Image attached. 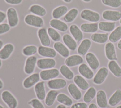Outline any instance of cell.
Returning <instances> with one entry per match:
<instances>
[{"label":"cell","instance_id":"cell-1","mask_svg":"<svg viewBox=\"0 0 121 108\" xmlns=\"http://www.w3.org/2000/svg\"><path fill=\"white\" fill-rule=\"evenodd\" d=\"M24 21L27 25L37 28H41L44 25V21L40 16L29 14L26 15L24 18Z\"/></svg>","mask_w":121,"mask_h":108},{"label":"cell","instance_id":"cell-2","mask_svg":"<svg viewBox=\"0 0 121 108\" xmlns=\"http://www.w3.org/2000/svg\"><path fill=\"white\" fill-rule=\"evenodd\" d=\"M1 98L9 108H16L17 107L18 105L17 99L9 90H4L1 94Z\"/></svg>","mask_w":121,"mask_h":108},{"label":"cell","instance_id":"cell-3","mask_svg":"<svg viewBox=\"0 0 121 108\" xmlns=\"http://www.w3.org/2000/svg\"><path fill=\"white\" fill-rule=\"evenodd\" d=\"M80 17L82 19L92 22H97L100 19V14L95 11L84 9L80 13Z\"/></svg>","mask_w":121,"mask_h":108},{"label":"cell","instance_id":"cell-4","mask_svg":"<svg viewBox=\"0 0 121 108\" xmlns=\"http://www.w3.org/2000/svg\"><path fill=\"white\" fill-rule=\"evenodd\" d=\"M8 23L10 27H16L19 23V18L17 10L12 7L9 8L6 12Z\"/></svg>","mask_w":121,"mask_h":108},{"label":"cell","instance_id":"cell-5","mask_svg":"<svg viewBox=\"0 0 121 108\" xmlns=\"http://www.w3.org/2000/svg\"><path fill=\"white\" fill-rule=\"evenodd\" d=\"M60 74V71L56 68L43 70L40 73V79L43 81H49L57 78Z\"/></svg>","mask_w":121,"mask_h":108},{"label":"cell","instance_id":"cell-6","mask_svg":"<svg viewBox=\"0 0 121 108\" xmlns=\"http://www.w3.org/2000/svg\"><path fill=\"white\" fill-rule=\"evenodd\" d=\"M56 64V61L53 58H44L37 60L36 66L40 69L47 70L53 68Z\"/></svg>","mask_w":121,"mask_h":108},{"label":"cell","instance_id":"cell-7","mask_svg":"<svg viewBox=\"0 0 121 108\" xmlns=\"http://www.w3.org/2000/svg\"><path fill=\"white\" fill-rule=\"evenodd\" d=\"M40 79L39 73H34L27 77L23 81V86L24 88L29 89L34 86L38 83Z\"/></svg>","mask_w":121,"mask_h":108},{"label":"cell","instance_id":"cell-8","mask_svg":"<svg viewBox=\"0 0 121 108\" xmlns=\"http://www.w3.org/2000/svg\"><path fill=\"white\" fill-rule=\"evenodd\" d=\"M102 16L106 20L115 22L121 18V12L119 10H106L103 12Z\"/></svg>","mask_w":121,"mask_h":108},{"label":"cell","instance_id":"cell-9","mask_svg":"<svg viewBox=\"0 0 121 108\" xmlns=\"http://www.w3.org/2000/svg\"><path fill=\"white\" fill-rule=\"evenodd\" d=\"M37 61L36 57L34 55L29 56L26 58L24 68V72L26 74L30 75L33 73L36 65Z\"/></svg>","mask_w":121,"mask_h":108},{"label":"cell","instance_id":"cell-10","mask_svg":"<svg viewBox=\"0 0 121 108\" xmlns=\"http://www.w3.org/2000/svg\"><path fill=\"white\" fill-rule=\"evenodd\" d=\"M47 85L51 90H58L64 88L66 86L67 82L64 79L55 78L48 81Z\"/></svg>","mask_w":121,"mask_h":108},{"label":"cell","instance_id":"cell-11","mask_svg":"<svg viewBox=\"0 0 121 108\" xmlns=\"http://www.w3.org/2000/svg\"><path fill=\"white\" fill-rule=\"evenodd\" d=\"M108 75V70L105 67L100 68L93 78V82L97 85L102 84Z\"/></svg>","mask_w":121,"mask_h":108},{"label":"cell","instance_id":"cell-12","mask_svg":"<svg viewBox=\"0 0 121 108\" xmlns=\"http://www.w3.org/2000/svg\"><path fill=\"white\" fill-rule=\"evenodd\" d=\"M37 36L42 45L49 46L50 45V38L45 28H40L37 31Z\"/></svg>","mask_w":121,"mask_h":108},{"label":"cell","instance_id":"cell-13","mask_svg":"<svg viewBox=\"0 0 121 108\" xmlns=\"http://www.w3.org/2000/svg\"><path fill=\"white\" fill-rule=\"evenodd\" d=\"M38 54L44 58H53L56 56V52L54 48L49 46L41 45L38 48Z\"/></svg>","mask_w":121,"mask_h":108},{"label":"cell","instance_id":"cell-14","mask_svg":"<svg viewBox=\"0 0 121 108\" xmlns=\"http://www.w3.org/2000/svg\"><path fill=\"white\" fill-rule=\"evenodd\" d=\"M83 62V57L78 54H73L68 56L65 60V63L69 67H72L80 65Z\"/></svg>","mask_w":121,"mask_h":108},{"label":"cell","instance_id":"cell-15","mask_svg":"<svg viewBox=\"0 0 121 108\" xmlns=\"http://www.w3.org/2000/svg\"><path fill=\"white\" fill-rule=\"evenodd\" d=\"M34 90L37 99L40 100L45 99L46 94L45 88L44 81H39L34 86Z\"/></svg>","mask_w":121,"mask_h":108},{"label":"cell","instance_id":"cell-16","mask_svg":"<svg viewBox=\"0 0 121 108\" xmlns=\"http://www.w3.org/2000/svg\"><path fill=\"white\" fill-rule=\"evenodd\" d=\"M14 50V46L11 43L5 45L0 50V59L5 60L8 59Z\"/></svg>","mask_w":121,"mask_h":108},{"label":"cell","instance_id":"cell-17","mask_svg":"<svg viewBox=\"0 0 121 108\" xmlns=\"http://www.w3.org/2000/svg\"><path fill=\"white\" fill-rule=\"evenodd\" d=\"M105 54L106 58L111 60H117L114 45L112 42H108L105 45Z\"/></svg>","mask_w":121,"mask_h":108},{"label":"cell","instance_id":"cell-18","mask_svg":"<svg viewBox=\"0 0 121 108\" xmlns=\"http://www.w3.org/2000/svg\"><path fill=\"white\" fill-rule=\"evenodd\" d=\"M49 24L52 27L60 32H64L68 29L67 24L59 19L53 18L51 19L49 22Z\"/></svg>","mask_w":121,"mask_h":108},{"label":"cell","instance_id":"cell-19","mask_svg":"<svg viewBox=\"0 0 121 108\" xmlns=\"http://www.w3.org/2000/svg\"><path fill=\"white\" fill-rule=\"evenodd\" d=\"M53 48L60 55L64 58H67L69 55V51L68 48L63 43L59 41L55 42Z\"/></svg>","mask_w":121,"mask_h":108},{"label":"cell","instance_id":"cell-20","mask_svg":"<svg viewBox=\"0 0 121 108\" xmlns=\"http://www.w3.org/2000/svg\"><path fill=\"white\" fill-rule=\"evenodd\" d=\"M85 59L88 65L92 69L95 70L99 67V60L93 53L89 52L87 53L86 55Z\"/></svg>","mask_w":121,"mask_h":108},{"label":"cell","instance_id":"cell-21","mask_svg":"<svg viewBox=\"0 0 121 108\" xmlns=\"http://www.w3.org/2000/svg\"><path fill=\"white\" fill-rule=\"evenodd\" d=\"M96 103L100 108H106L108 106L107 97L105 92L103 90H99L96 92Z\"/></svg>","mask_w":121,"mask_h":108},{"label":"cell","instance_id":"cell-22","mask_svg":"<svg viewBox=\"0 0 121 108\" xmlns=\"http://www.w3.org/2000/svg\"><path fill=\"white\" fill-rule=\"evenodd\" d=\"M78 71L82 77L87 79H91L94 78V72L86 64L82 63L78 66Z\"/></svg>","mask_w":121,"mask_h":108},{"label":"cell","instance_id":"cell-23","mask_svg":"<svg viewBox=\"0 0 121 108\" xmlns=\"http://www.w3.org/2000/svg\"><path fill=\"white\" fill-rule=\"evenodd\" d=\"M62 41L64 45L71 51H75L77 47L76 41L68 34H64L62 36Z\"/></svg>","mask_w":121,"mask_h":108},{"label":"cell","instance_id":"cell-24","mask_svg":"<svg viewBox=\"0 0 121 108\" xmlns=\"http://www.w3.org/2000/svg\"><path fill=\"white\" fill-rule=\"evenodd\" d=\"M69 31L74 39L77 42L81 41L83 38V34L80 28L75 25L72 24L69 27Z\"/></svg>","mask_w":121,"mask_h":108},{"label":"cell","instance_id":"cell-25","mask_svg":"<svg viewBox=\"0 0 121 108\" xmlns=\"http://www.w3.org/2000/svg\"><path fill=\"white\" fill-rule=\"evenodd\" d=\"M91 45V42L90 40L88 38L84 39L81 41L77 49L78 53L81 56L85 55L87 54Z\"/></svg>","mask_w":121,"mask_h":108},{"label":"cell","instance_id":"cell-26","mask_svg":"<svg viewBox=\"0 0 121 108\" xmlns=\"http://www.w3.org/2000/svg\"><path fill=\"white\" fill-rule=\"evenodd\" d=\"M68 91L71 96L75 100H78L82 97V93L78 87L74 83H70L68 86Z\"/></svg>","mask_w":121,"mask_h":108},{"label":"cell","instance_id":"cell-27","mask_svg":"<svg viewBox=\"0 0 121 108\" xmlns=\"http://www.w3.org/2000/svg\"><path fill=\"white\" fill-rule=\"evenodd\" d=\"M68 11V8L66 6L61 5L53 9L52 12V16L54 19H59L64 16Z\"/></svg>","mask_w":121,"mask_h":108},{"label":"cell","instance_id":"cell-28","mask_svg":"<svg viewBox=\"0 0 121 108\" xmlns=\"http://www.w3.org/2000/svg\"><path fill=\"white\" fill-rule=\"evenodd\" d=\"M75 84L82 90H86L89 88V85L84 78L80 75H77L73 78Z\"/></svg>","mask_w":121,"mask_h":108},{"label":"cell","instance_id":"cell-29","mask_svg":"<svg viewBox=\"0 0 121 108\" xmlns=\"http://www.w3.org/2000/svg\"><path fill=\"white\" fill-rule=\"evenodd\" d=\"M58 92L56 90H51L47 93L44 99V102L46 106L51 107L52 106L56 100Z\"/></svg>","mask_w":121,"mask_h":108},{"label":"cell","instance_id":"cell-30","mask_svg":"<svg viewBox=\"0 0 121 108\" xmlns=\"http://www.w3.org/2000/svg\"><path fill=\"white\" fill-rule=\"evenodd\" d=\"M108 67L110 71L116 77L121 76V68L115 60H111L108 63Z\"/></svg>","mask_w":121,"mask_h":108},{"label":"cell","instance_id":"cell-31","mask_svg":"<svg viewBox=\"0 0 121 108\" xmlns=\"http://www.w3.org/2000/svg\"><path fill=\"white\" fill-rule=\"evenodd\" d=\"M98 29L97 23H85L80 26V29L85 33H95Z\"/></svg>","mask_w":121,"mask_h":108},{"label":"cell","instance_id":"cell-32","mask_svg":"<svg viewBox=\"0 0 121 108\" xmlns=\"http://www.w3.org/2000/svg\"><path fill=\"white\" fill-rule=\"evenodd\" d=\"M29 11L33 14L43 17L46 14V10L44 8L38 4H33L31 5L29 9Z\"/></svg>","mask_w":121,"mask_h":108},{"label":"cell","instance_id":"cell-33","mask_svg":"<svg viewBox=\"0 0 121 108\" xmlns=\"http://www.w3.org/2000/svg\"><path fill=\"white\" fill-rule=\"evenodd\" d=\"M108 37V34L107 33H94L91 36V40L94 42L99 44L106 43Z\"/></svg>","mask_w":121,"mask_h":108},{"label":"cell","instance_id":"cell-34","mask_svg":"<svg viewBox=\"0 0 121 108\" xmlns=\"http://www.w3.org/2000/svg\"><path fill=\"white\" fill-rule=\"evenodd\" d=\"M115 25L114 22L101 21L98 24V28L104 32H112L115 29Z\"/></svg>","mask_w":121,"mask_h":108},{"label":"cell","instance_id":"cell-35","mask_svg":"<svg viewBox=\"0 0 121 108\" xmlns=\"http://www.w3.org/2000/svg\"><path fill=\"white\" fill-rule=\"evenodd\" d=\"M78 14V10L76 8H72L64 16L63 20L65 22L71 23L77 18Z\"/></svg>","mask_w":121,"mask_h":108},{"label":"cell","instance_id":"cell-36","mask_svg":"<svg viewBox=\"0 0 121 108\" xmlns=\"http://www.w3.org/2000/svg\"><path fill=\"white\" fill-rule=\"evenodd\" d=\"M56 100L60 103L67 107L71 106L73 104L72 99L68 95L63 93L58 94L56 98Z\"/></svg>","mask_w":121,"mask_h":108},{"label":"cell","instance_id":"cell-37","mask_svg":"<svg viewBox=\"0 0 121 108\" xmlns=\"http://www.w3.org/2000/svg\"><path fill=\"white\" fill-rule=\"evenodd\" d=\"M59 71L60 74L68 80H72L74 77L73 72L65 64H63L60 67Z\"/></svg>","mask_w":121,"mask_h":108},{"label":"cell","instance_id":"cell-38","mask_svg":"<svg viewBox=\"0 0 121 108\" xmlns=\"http://www.w3.org/2000/svg\"><path fill=\"white\" fill-rule=\"evenodd\" d=\"M121 101V90L117 89L110 98L108 103L111 107L117 105Z\"/></svg>","mask_w":121,"mask_h":108},{"label":"cell","instance_id":"cell-39","mask_svg":"<svg viewBox=\"0 0 121 108\" xmlns=\"http://www.w3.org/2000/svg\"><path fill=\"white\" fill-rule=\"evenodd\" d=\"M108 38L112 43L119 41L121 39V26H118L115 28L111 33Z\"/></svg>","mask_w":121,"mask_h":108},{"label":"cell","instance_id":"cell-40","mask_svg":"<svg viewBox=\"0 0 121 108\" xmlns=\"http://www.w3.org/2000/svg\"><path fill=\"white\" fill-rule=\"evenodd\" d=\"M96 95V91L93 87L88 89L83 96V100L86 103L91 102Z\"/></svg>","mask_w":121,"mask_h":108},{"label":"cell","instance_id":"cell-41","mask_svg":"<svg viewBox=\"0 0 121 108\" xmlns=\"http://www.w3.org/2000/svg\"><path fill=\"white\" fill-rule=\"evenodd\" d=\"M38 52V48L35 45H28L24 47L22 49V54L26 56L34 55Z\"/></svg>","mask_w":121,"mask_h":108},{"label":"cell","instance_id":"cell-42","mask_svg":"<svg viewBox=\"0 0 121 108\" xmlns=\"http://www.w3.org/2000/svg\"><path fill=\"white\" fill-rule=\"evenodd\" d=\"M47 32L50 38L55 42H59L61 39L60 34L54 28L52 27L48 28Z\"/></svg>","mask_w":121,"mask_h":108},{"label":"cell","instance_id":"cell-43","mask_svg":"<svg viewBox=\"0 0 121 108\" xmlns=\"http://www.w3.org/2000/svg\"><path fill=\"white\" fill-rule=\"evenodd\" d=\"M103 4L112 8H119L121 5V0H102Z\"/></svg>","mask_w":121,"mask_h":108},{"label":"cell","instance_id":"cell-44","mask_svg":"<svg viewBox=\"0 0 121 108\" xmlns=\"http://www.w3.org/2000/svg\"><path fill=\"white\" fill-rule=\"evenodd\" d=\"M28 104L32 108H45L41 100L38 99H33L28 102Z\"/></svg>","mask_w":121,"mask_h":108},{"label":"cell","instance_id":"cell-45","mask_svg":"<svg viewBox=\"0 0 121 108\" xmlns=\"http://www.w3.org/2000/svg\"><path fill=\"white\" fill-rule=\"evenodd\" d=\"M10 29V27L8 23H3L0 24V35L8 32Z\"/></svg>","mask_w":121,"mask_h":108},{"label":"cell","instance_id":"cell-46","mask_svg":"<svg viewBox=\"0 0 121 108\" xmlns=\"http://www.w3.org/2000/svg\"><path fill=\"white\" fill-rule=\"evenodd\" d=\"M87 106L85 102H77L72 104L70 108H87Z\"/></svg>","mask_w":121,"mask_h":108},{"label":"cell","instance_id":"cell-47","mask_svg":"<svg viewBox=\"0 0 121 108\" xmlns=\"http://www.w3.org/2000/svg\"><path fill=\"white\" fill-rule=\"evenodd\" d=\"M23 0H4L8 4L11 5H18L22 2Z\"/></svg>","mask_w":121,"mask_h":108},{"label":"cell","instance_id":"cell-48","mask_svg":"<svg viewBox=\"0 0 121 108\" xmlns=\"http://www.w3.org/2000/svg\"><path fill=\"white\" fill-rule=\"evenodd\" d=\"M6 18V14L4 11L0 10V24L2 23V22L5 20Z\"/></svg>","mask_w":121,"mask_h":108},{"label":"cell","instance_id":"cell-49","mask_svg":"<svg viewBox=\"0 0 121 108\" xmlns=\"http://www.w3.org/2000/svg\"><path fill=\"white\" fill-rule=\"evenodd\" d=\"M88 108H98L97 106L95 104V103H91L89 106H88Z\"/></svg>","mask_w":121,"mask_h":108},{"label":"cell","instance_id":"cell-50","mask_svg":"<svg viewBox=\"0 0 121 108\" xmlns=\"http://www.w3.org/2000/svg\"><path fill=\"white\" fill-rule=\"evenodd\" d=\"M56 108H67L66 106L63 105V104H59L57 106V107H56Z\"/></svg>","mask_w":121,"mask_h":108},{"label":"cell","instance_id":"cell-51","mask_svg":"<svg viewBox=\"0 0 121 108\" xmlns=\"http://www.w3.org/2000/svg\"><path fill=\"white\" fill-rule=\"evenodd\" d=\"M117 47H118V48L119 49L121 50V39L119 40V42L118 43Z\"/></svg>","mask_w":121,"mask_h":108},{"label":"cell","instance_id":"cell-52","mask_svg":"<svg viewBox=\"0 0 121 108\" xmlns=\"http://www.w3.org/2000/svg\"><path fill=\"white\" fill-rule=\"evenodd\" d=\"M3 87V83L2 81L0 79V90L2 89Z\"/></svg>","mask_w":121,"mask_h":108},{"label":"cell","instance_id":"cell-53","mask_svg":"<svg viewBox=\"0 0 121 108\" xmlns=\"http://www.w3.org/2000/svg\"><path fill=\"white\" fill-rule=\"evenodd\" d=\"M3 46V41L0 39V50L2 48Z\"/></svg>","mask_w":121,"mask_h":108},{"label":"cell","instance_id":"cell-54","mask_svg":"<svg viewBox=\"0 0 121 108\" xmlns=\"http://www.w3.org/2000/svg\"><path fill=\"white\" fill-rule=\"evenodd\" d=\"M62 0L66 3H70L72 1V0Z\"/></svg>","mask_w":121,"mask_h":108},{"label":"cell","instance_id":"cell-55","mask_svg":"<svg viewBox=\"0 0 121 108\" xmlns=\"http://www.w3.org/2000/svg\"><path fill=\"white\" fill-rule=\"evenodd\" d=\"M83 0V1L86 2H89L91 1L92 0Z\"/></svg>","mask_w":121,"mask_h":108},{"label":"cell","instance_id":"cell-56","mask_svg":"<svg viewBox=\"0 0 121 108\" xmlns=\"http://www.w3.org/2000/svg\"><path fill=\"white\" fill-rule=\"evenodd\" d=\"M1 66H2V61H1V60L0 59V68H1Z\"/></svg>","mask_w":121,"mask_h":108},{"label":"cell","instance_id":"cell-57","mask_svg":"<svg viewBox=\"0 0 121 108\" xmlns=\"http://www.w3.org/2000/svg\"><path fill=\"white\" fill-rule=\"evenodd\" d=\"M116 108H121V105H119L118 106H117Z\"/></svg>","mask_w":121,"mask_h":108},{"label":"cell","instance_id":"cell-58","mask_svg":"<svg viewBox=\"0 0 121 108\" xmlns=\"http://www.w3.org/2000/svg\"><path fill=\"white\" fill-rule=\"evenodd\" d=\"M0 108H5L3 106H2L0 104Z\"/></svg>","mask_w":121,"mask_h":108},{"label":"cell","instance_id":"cell-59","mask_svg":"<svg viewBox=\"0 0 121 108\" xmlns=\"http://www.w3.org/2000/svg\"><path fill=\"white\" fill-rule=\"evenodd\" d=\"M120 24L121 25V18L120 20Z\"/></svg>","mask_w":121,"mask_h":108}]
</instances>
